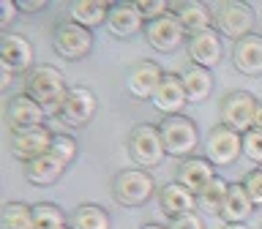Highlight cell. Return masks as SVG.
Segmentation results:
<instances>
[{"instance_id":"obj_1","label":"cell","mask_w":262,"mask_h":229,"mask_svg":"<svg viewBox=\"0 0 262 229\" xmlns=\"http://www.w3.org/2000/svg\"><path fill=\"white\" fill-rule=\"evenodd\" d=\"M25 93L44 106L47 112L57 114L69 87H66L63 74L55 65H33V71H28V77H25Z\"/></svg>"},{"instance_id":"obj_2","label":"cell","mask_w":262,"mask_h":229,"mask_svg":"<svg viewBox=\"0 0 262 229\" xmlns=\"http://www.w3.org/2000/svg\"><path fill=\"white\" fill-rule=\"evenodd\" d=\"M161 139H164V150L169 155H180V158H188L196 145H200V134H196L194 120L183 118V114H167L159 123Z\"/></svg>"},{"instance_id":"obj_3","label":"cell","mask_w":262,"mask_h":229,"mask_svg":"<svg viewBox=\"0 0 262 229\" xmlns=\"http://www.w3.org/2000/svg\"><path fill=\"white\" fill-rule=\"evenodd\" d=\"M153 177L145 169H123L112 183V196L123 208H139L153 196Z\"/></svg>"},{"instance_id":"obj_4","label":"cell","mask_w":262,"mask_h":229,"mask_svg":"<svg viewBox=\"0 0 262 229\" xmlns=\"http://www.w3.org/2000/svg\"><path fill=\"white\" fill-rule=\"evenodd\" d=\"M257 98L251 93H246V90H232V93H227L221 98V123H224L227 128L237 131V134H246V131L254 128V114H257Z\"/></svg>"},{"instance_id":"obj_5","label":"cell","mask_w":262,"mask_h":229,"mask_svg":"<svg viewBox=\"0 0 262 229\" xmlns=\"http://www.w3.org/2000/svg\"><path fill=\"white\" fill-rule=\"evenodd\" d=\"M128 153L139 167H159L167 155L159 126H147V123L137 126L128 136Z\"/></svg>"},{"instance_id":"obj_6","label":"cell","mask_w":262,"mask_h":229,"mask_svg":"<svg viewBox=\"0 0 262 229\" xmlns=\"http://www.w3.org/2000/svg\"><path fill=\"white\" fill-rule=\"evenodd\" d=\"M213 25L224 33V36L241 41L246 36H251L254 28V11L246 3H237V0H221L213 11Z\"/></svg>"},{"instance_id":"obj_7","label":"cell","mask_w":262,"mask_h":229,"mask_svg":"<svg viewBox=\"0 0 262 229\" xmlns=\"http://www.w3.org/2000/svg\"><path fill=\"white\" fill-rule=\"evenodd\" d=\"M52 47L66 60H82L93 49V36L88 28H82L77 22H60L52 33Z\"/></svg>"},{"instance_id":"obj_8","label":"cell","mask_w":262,"mask_h":229,"mask_svg":"<svg viewBox=\"0 0 262 229\" xmlns=\"http://www.w3.org/2000/svg\"><path fill=\"white\" fill-rule=\"evenodd\" d=\"M205 153H208V161L213 164V167H229V164H235L237 158H241V153H243V136L221 123V126H216L208 134Z\"/></svg>"},{"instance_id":"obj_9","label":"cell","mask_w":262,"mask_h":229,"mask_svg":"<svg viewBox=\"0 0 262 229\" xmlns=\"http://www.w3.org/2000/svg\"><path fill=\"white\" fill-rule=\"evenodd\" d=\"M96 109H98V101L90 87H69L60 109H57V118L69 123V126H85V123L96 118Z\"/></svg>"},{"instance_id":"obj_10","label":"cell","mask_w":262,"mask_h":229,"mask_svg":"<svg viewBox=\"0 0 262 229\" xmlns=\"http://www.w3.org/2000/svg\"><path fill=\"white\" fill-rule=\"evenodd\" d=\"M145 36H147V44L153 49H159V52H175V49L183 44L186 30H183V25H180L178 16L169 11V14L159 16V19L147 22Z\"/></svg>"},{"instance_id":"obj_11","label":"cell","mask_w":262,"mask_h":229,"mask_svg":"<svg viewBox=\"0 0 262 229\" xmlns=\"http://www.w3.org/2000/svg\"><path fill=\"white\" fill-rule=\"evenodd\" d=\"M52 136L44 126L38 128H25V131H14L11 134V153L16 161L22 164H30L41 158V155L49 153V147H52Z\"/></svg>"},{"instance_id":"obj_12","label":"cell","mask_w":262,"mask_h":229,"mask_svg":"<svg viewBox=\"0 0 262 229\" xmlns=\"http://www.w3.org/2000/svg\"><path fill=\"white\" fill-rule=\"evenodd\" d=\"M44 114H47V109L33 101L28 93L14 96L11 101H8V106H6V123H8V128H11V134L14 131L44 126Z\"/></svg>"},{"instance_id":"obj_13","label":"cell","mask_w":262,"mask_h":229,"mask_svg":"<svg viewBox=\"0 0 262 229\" xmlns=\"http://www.w3.org/2000/svg\"><path fill=\"white\" fill-rule=\"evenodd\" d=\"M0 63L8 71H33V47L25 36H16V33H6L0 38Z\"/></svg>"},{"instance_id":"obj_14","label":"cell","mask_w":262,"mask_h":229,"mask_svg":"<svg viewBox=\"0 0 262 229\" xmlns=\"http://www.w3.org/2000/svg\"><path fill=\"white\" fill-rule=\"evenodd\" d=\"M161 79H164V71H161L159 63L139 60V63L131 65V71H128V93L134 98H139V101L153 98L156 87L161 85Z\"/></svg>"},{"instance_id":"obj_15","label":"cell","mask_w":262,"mask_h":229,"mask_svg":"<svg viewBox=\"0 0 262 229\" xmlns=\"http://www.w3.org/2000/svg\"><path fill=\"white\" fill-rule=\"evenodd\" d=\"M213 180H216V169L208 158H196V155H188V158L180 161L178 167V183H183L191 194H202Z\"/></svg>"},{"instance_id":"obj_16","label":"cell","mask_w":262,"mask_h":229,"mask_svg":"<svg viewBox=\"0 0 262 229\" xmlns=\"http://www.w3.org/2000/svg\"><path fill=\"white\" fill-rule=\"evenodd\" d=\"M186 101H188V96H186L183 79L175 77V74H164L161 85L153 93V104L159 106V112H164V118L167 114H180Z\"/></svg>"},{"instance_id":"obj_17","label":"cell","mask_w":262,"mask_h":229,"mask_svg":"<svg viewBox=\"0 0 262 229\" xmlns=\"http://www.w3.org/2000/svg\"><path fill=\"white\" fill-rule=\"evenodd\" d=\"M159 208L169 218L186 216V213H194V208H196V194H191L183 183L175 180V183H167L159 191Z\"/></svg>"},{"instance_id":"obj_18","label":"cell","mask_w":262,"mask_h":229,"mask_svg":"<svg viewBox=\"0 0 262 229\" xmlns=\"http://www.w3.org/2000/svg\"><path fill=\"white\" fill-rule=\"evenodd\" d=\"M188 60H191L194 65L208 68V71H210V65H219V60H221V41H219V33L213 28L188 38Z\"/></svg>"},{"instance_id":"obj_19","label":"cell","mask_w":262,"mask_h":229,"mask_svg":"<svg viewBox=\"0 0 262 229\" xmlns=\"http://www.w3.org/2000/svg\"><path fill=\"white\" fill-rule=\"evenodd\" d=\"M232 60L235 68L249 77H259L262 74V36H246L241 41H235L232 49Z\"/></svg>"},{"instance_id":"obj_20","label":"cell","mask_w":262,"mask_h":229,"mask_svg":"<svg viewBox=\"0 0 262 229\" xmlns=\"http://www.w3.org/2000/svg\"><path fill=\"white\" fill-rule=\"evenodd\" d=\"M251 213H254V202H251L249 191H246V186L243 183H229L224 208H221V218H224V224H243Z\"/></svg>"},{"instance_id":"obj_21","label":"cell","mask_w":262,"mask_h":229,"mask_svg":"<svg viewBox=\"0 0 262 229\" xmlns=\"http://www.w3.org/2000/svg\"><path fill=\"white\" fill-rule=\"evenodd\" d=\"M106 25H110V30L115 36H134V33L142 30V14H139L137 3H118L112 6L110 16H106Z\"/></svg>"},{"instance_id":"obj_22","label":"cell","mask_w":262,"mask_h":229,"mask_svg":"<svg viewBox=\"0 0 262 229\" xmlns=\"http://www.w3.org/2000/svg\"><path fill=\"white\" fill-rule=\"evenodd\" d=\"M172 14L178 16L180 25H183V30L191 33V36L213 28V14H210V8L202 6V3H178Z\"/></svg>"},{"instance_id":"obj_23","label":"cell","mask_w":262,"mask_h":229,"mask_svg":"<svg viewBox=\"0 0 262 229\" xmlns=\"http://www.w3.org/2000/svg\"><path fill=\"white\" fill-rule=\"evenodd\" d=\"M63 169H66V164L60 158H55L52 153H47L36 161L25 164V177H28L33 186H52L55 180L63 175Z\"/></svg>"},{"instance_id":"obj_24","label":"cell","mask_w":262,"mask_h":229,"mask_svg":"<svg viewBox=\"0 0 262 229\" xmlns=\"http://www.w3.org/2000/svg\"><path fill=\"white\" fill-rule=\"evenodd\" d=\"M110 3H101V0H77V3H71L69 14H71V22L82 25V28H96V25L106 22V16H110Z\"/></svg>"},{"instance_id":"obj_25","label":"cell","mask_w":262,"mask_h":229,"mask_svg":"<svg viewBox=\"0 0 262 229\" xmlns=\"http://www.w3.org/2000/svg\"><path fill=\"white\" fill-rule=\"evenodd\" d=\"M180 79H183L188 101H205L213 90V77H210L208 68H202V65H188V68L180 74Z\"/></svg>"},{"instance_id":"obj_26","label":"cell","mask_w":262,"mask_h":229,"mask_svg":"<svg viewBox=\"0 0 262 229\" xmlns=\"http://www.w3.org/2000/svg\"><path fill=\"white\" fill-rule=\"evenodd\" d=\"M69 221L71 229H110V213L98 204H79Z\"/></svg>"},{"instance_id":"obj_27","label":"cell","mask_w":262,"mask_h":229,"mask_svg":"<svg viewBox=\"0 0 262 229\" xmlns=\"http://www.w3.org/2000/svg\"><path fill=\"white\" fill-rule=\"evenodd\" d=\"M33 229H69L63 210L52 202L33 204Z\"/></svg>"},{"instance_id":"obj_28","label":"cell","mask_w":262,"mask_h":229,"mask_svg":"<svg viewBox=\"0 0 262 229\" xmlns=\"http://www.w3.org/2000/svg\"><path fill=\"white\" fill-rule=\"evenodd\" d=\"M227 191H229V183H224L221 177H216L213 183L205 188L202 194H196V204L205 210V213H213V216H221V208H224V199H227Z\"/></svg>"},{"instance_id":"obj_29","label":"cell","mask_w":262,"mask_h":229,"mask_svg":"<svg viewBox=\"0 0 262 229\" xmlns=\"http://www.w3.org/2000/svg\"><path fill=\"white\" fill-rule=\"evenodd\" d=\"M0 224L3 229H33V208L22 202H6Z\"/></svg>"},{"instance_id":"obj_30","label":"cell","mask_w":262,"mask_h":229,"mask_svg":"<svg viewBox=\"0 0 262 229\" xmlns=\"http://www.w3.org/2000/svg\"><path fill=\"white\" fill-rule=\"evenodd\" d=\"M49 153H52L55 158H60L66 167H69V164L77 158V142H74V136H69V134H55Z\"/></svg>"},{"instance_id":"obj_31","label":"cell","mask_w":262,"mask_h":229,"mask_svg":"<svg viewBox=\"0 0 262 229\" xmlns=\"http://www.w3.org/2000/svg\"><path fill=\"white\" fill-rule=\"evenodd\" d=\"M243 155L262 167V131L259 128H251L243 134Z\"/></svg>"},{"instance_id":"obj_32","label":"cell","mask_w":262,"mask_h":229,"mask_svg":"<svg viewBox=\"0 0 262 229\" xmlns=\"http://www.w3.org/2000/svg\"><path fill=\"white\" fill-rule=\"evenodd\" d=\"M137 8H139V14H142L145 22H153V19H159V16L169 14L167 0H139Z\"/></svg>"},{"instance_id":"obj_33","label":"cell","mask_w":262,"mask_h":229,"mask_svg":"<svg viewBox=\"0 0 262 229\" xmlns=\"http://www.w3.org/2000/svg\"><path fill=\"white\" fill-rule=\"evenodd\" d=\"M243 186H246V191H249L251 202H254V204H262V169L249 172V175H246V180H243Z\"/></svg>"},{"instance_id":"obj_34","label":"cell","mask_w":262,"mask_h":229,"mask_svg":"<svg viewBox=\"0 0 262 229\" xmlns=\"http://www.w3.org/2000/svg\"><path fill=\"white\" fill-rule=\"evenodd\" d=\"M169 229H205V224H202V218L196 216V213H186V216L172 218Z\"/></svg>"},{"instance_id":"obj_35","label":"cell","mask_w":262,"mask_h":229,"mask_svg":"<svg viewBox=\"0 0 262 229\" xmlns=\"http://www.w3.org/2000/svg\"><path fill=\"white\" fill-rule=\"evenodd\" d=\"M16 3H11V0H0V28H8V25L14 22V16H16Z\"/></svg>"},{"instance_id":"obj_36","label":"cell","mask_w":262,"mask_h":229,"mask_svg":"<svg viewBox=\"0 0 262 229\" xmlns=\"http://www.w3.org/2000/svg\"><path fill=\"white\" fill-rule=\"evenodd\" d=\"M16 8L25 14H33V11H41V8H47V0H22V3H16Z\"/></svg>"},{"instance_id":"obj_37","label":"cell","mask_w":262,"mask_h":229,"mask_svg":"<svg viewBox=\"0 0 262 229\" xmlns=\"http://www.w3.org/2000/svg\"><path fill=\"white\" fill-rule=\"evenodd\" d=\"M254 128L262 131V101L257 104V114H254Z\"/></svg>"},{"instance_id":"obj_38","label":"cell","mask_w":262,"mask_h":229,"mask_svg":"<svg viewBox=\"0 0 262 229\" xmlns=\"http://www.w3.org/2000/svg\"><path fill=\"white\" fill-rule=\"evenodd\" d=\"M8 85H11V71H8V68H3V82H0V87H8Z\"/></svg>"},{"instance_id":"obj_39","label":"cell","mask_w":262,"mask_h":229,"mask_svg":"<svg viewBox=\"0 0 262 229\" xmlns=\"http://www.w3.org/2000/svg\"><path fill=\"white\" fill-rule=\"evenodd\" d=\"M221 229H249V226H246V224H224Z\"/></svg>"},{"instance_id":"obj_40","label":"cell","mask_w":262,"mask_h":229,"mask_svg":"<svg viewBox=\"0 0 262 229\" xmlns=\"http://www.w3.org/2000/svg\"><path fill=\"white\" fill-rule=\"evenodd\" d=\"M139 229H164V226H159V224H145V226H139Z\"/></svg>"},{"instance_id":"obj_41","label":"cell","mask_w":262,"mask_h":229,"mask_svg":"<svg viewBox=\"0 0 262 229\" xmlns=\"http://www.w3.org/2000/svg\"><path fill=\"white\" fill-rule=\"evenodd\" d=\"M259 169H262V167H259Z\"/></svg>"},{"instance_id":"obj_42","label":"cell","mask_w":262,"mask_h":229,"mask_svg":"<svg viewBox=\"0 0 262 229\" xmlns=\"http://www.w3.org/2000/svg\"><path fill=\"white\" fill-rule=\"evenodd\" d=\"M69 229H71V226H69Z\"/></svg>"}]
</instances>
